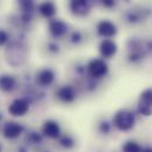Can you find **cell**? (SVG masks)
Wrapping results in <instances>:
<instances>
[{
  "instance_id": "6da1fadb",
  "label": "cell",
  "mask_w": 152,
  "mask_h": 152,
  "mask_svg": "<svg viewBox=\"0 0 152 152\" xmlns=\"http://www.w3.org/2000/svg\"><path fill=\"white\" fill-rule=\"evenodd\" d=\"M7 63L13 67L21 66L26 60V47L19 40H11L5 48Z\"/></svg>"
},
{
  "instance_id": "7a4b0ae2",
  "label": "cell",
  "mask_w": 152,
  "mask_h": 152,
  "mask_svg": "<svg viewBox=\"0 0 152 152\" xmlns=\"http://www.w3.org/2000/svg\"><path fill=\"white\" fill-rule=\"evenodd\" d=\"M26 126L14 119H7L4 120V123L0 126V136L4 140H7L8 143L15 142L21 139Z\"/></svg>"
},
{
  "instance_id": "3957f363",
  "label": "cell",
  "mask_w": 152,
  "mask_h": 152,
  "mask_svg": "<svg viewBox=\"0 0 152 152\" xmlns=\"http://www.w3.org/2000/svg\"><path fill=\"white\" fill-rule=\"evenodd\" d=\"M112 123L115 131L129 132L136 125V117L129 110H119L113 114Z\"/></svg>"
},
{
  "instance_id": "277c9868",
  "label": "cell",
  "mask_w": 152,
  "mask_h": 152,
  "mask_svg": "<svg viewBox=\"0 0 152 152\" xmlns=\"http://www.w3.org/2000/svg\"><path fill=\"white\" fill-rule=\"evenodd\" d=\"M58 152H73L79 145V140L75 133L70 131H63L61 134L53 142Z\"/></svg>"
},
{
  "instance_id": "5b68a950",
  "label": "cell",
  "mask_w": 152,
  "mask_h": 152,
  "mask_svg": "<svg viewBox=\"0 0 152 152\" xmlns=\"http://www.w3.org/2000/svg\"><path fill=\"white\" fill-rule=\"evenodd\" d=\"M21 140L24 143H26L32 150H36L40 146L47 144L46 138L42 136L40 129H37V127H27L26 126L25 132L21 137Z\"/></svg>"
},
{
  "instance_id": "8992f818",
  "label": "cell",
  "mask_w": 152,
  "mask_h": 152,
  "mask_svg": "<svg viewBox=\"0 0 152 152\" xmlns=\"http://www.w3.org/2000/svg\"><path fill=\"white\" fill-rule=\"evenodd\" d=\"M86 71H87V75L91 78L99 80V79H103L107 76L109 65L104 59L94 58V59L90 60V63L86 65Z\"/></svg>"
},
{
  "instance_id": "52a82bcc",
  "label": "cell",
  "mask_w": 152,
  "mask_h": 152,
  "mask_svg": "<svg viewBox=\"0 0 152 152\" xmlns=\"http://www.w3.org/2000/svg\"><path fill=\"white\" fill-rule=\"evenodd\" d=\"M30 109H31L30 102L24 97H18L10 103L7 111L8 114L13 118H21L30 112Z\"/></svg>"
},
{
  "instance_id": "ba28073f",
  "label": "cell",
  "mask_w": 152,
  "mask_h": 152,
  "mask_svg": "<svg viewBox=\"0 0 152 152\" xmlns=\"http://www.w3.org/2000/svg\"><path fill=\"white\" fill-rule=\"evenodd\" d=\"M115 129L112 123V118H100L94 124V134L102 139H109L113 137Z\"/></svg>"
},
{
  "instance_id": "9c48e42d",
  "label": "cell",
  "mask_w": 152,
  "mask_h": 152,
  "mask_svg": "<svg viewBox=\"0 0 152 152\" xmlns=\"http://www.w3.org/2000/svg\"><path fill=\"white\" fill-rule=\"evenodd\" d=\"M40 131H41L42 136L46 138V140H53L54 142L61 134L63 129L56 119H46L41 124Z\"/></svg>"
},
{
  "instance_id": "30bf717a",
  "label": "cell",
  "mask_w": 152,
  "mask_h": 152,
  "mask_svg": "<svg viewBox=\"0 0 152 152\" xmlns=\"http://www.w3.org/2000/svg\"><path fill=\"white\" fill-rule=\"evenodd\" d=\"M56 79V73L52 69H48V67H45V69H41L39 70L38 72L36 73L34 77V81H36V85L39 87H48L53 84Z\"/></svg>"
},
{
  "instance_id": "8fae6325",
  "label": "cell",
  "mask_w": 152,
  "mask_h": 152,
  "mask_svg": "<svg viewBox=\"0 0 152 152\" xmlns=\"http://www.w3.org/2000/svg\"><path fill=\"white\" fill-rule=\"evenodd\" d=\"M56 97L63 104H72L77 99V91L71 85H64L57 90Z\"/></svg>"
},
{
  "instance_id": "7c38bea8",
  "label": "cell",
  "mask_w": 152,
  "mask_h": 152,
  "mask_svg": "<svg viewBox=\"0 0 152 152\" xmlns=\"http://www.w3.org/2000/svg\"><path fill=\"white\" fill-rule=\"evenodd\" d=\"M19 87L18 78L10 73L0 75V91L2 93H12Z\"/></svg>"
},
{
  "instance_id": "4fadbf2b",
  "label": "cell",
  "mask_w": 152,
  "mask_h": 152,
  "mask_svg": "<svg viewBox=\"0 0 152 152\" xmlns=\"http://www.w3.org/2000/svg\"><path fill=\"white\" fill-rule=\"evenodd\" d=\"M97 32H98V34L100 37H103L104 39H111L117 33V27H115V25L112 21L103 20V21H100L98 24Z\"/></svg>"
},
{
  "instance_id": "5bb4252c",
  "label": "cell",
  "mask_w": 152,
  "mask_h": 152,
  "mask_svg": "<svg viewBox=\"0 0 152 152\" xmlns=\"http://www.w3.org/2000/svg\"><path fill=\"white\" fill-rule=\"evenodd\" d=\"M99 53L103 58L110 59L117 53V45L111 39H103L99 44Z\"/></svg>"
},
{
  "instance_id": "9a60e30c",
  "label": "cell",
  "mask_w": 152,
  "mask_h": 152,
  "mask_svg": "<svg viewBox=\"0 0 152 152\" xmlns=\"http://www.w3.org/2000/svg\"><path fill=\"white\" fill-rule=\"evenodd\" d=\"M48 31L54 39L63 38L67 33V25L61 20H52L48 25Z\"/></svg>"
},
{
  "instance_id": "2e32d148",
  "label": "cell",
  "mask_w": 152,
  "mask_h": 152,
  "mask_svg": "<svg viewBox=\"0 0 152 152\" xmlns=\"http://www.w3.org/2000/svg\"><path fill=\"white\" fill-rule=\"evenodd\" d=\"M7 152H33V150L21 139H19L7 145Z\"/></svg>"
},
{
  "instance_id": "e0dca14e",
  "label": "cell",
  "mask_w": 152,
  "mask_h": 152,
  "mask_svg": "<svg viewBox=\"0 0 152 152\" xmlns=\"http://www.w3.org/2000/svg\"><path fill=\"white\" fill-rule=\"evenodd\" d=\"M56 5L51 1H45L39 6V12L45 18H52L56 14Z\"/></svg>"
},
{
  "instance_id": "ac0fdd59",
  "label": "cell",
  "mask_w": 152,
  "mask_h": 152,
  "mask_svg": "<svg viewBox=\"0 0 152 152\" xmlns=\"http://www.w3.org/2000/svg\"><path fill=\"white\" fill-rule=\"evenodd\" d=\"M142 146L137 140L134 139H129L126 140L121 148H120V152H140L142 151Z\"/></svg>"
},
{
  "instance_id": "d6986e66",
  "label": "cell",
  "mask_w": 152,
  "mask_h": 152,
  "mask_svg": "<svg viewBox=\"0 0 152 152\" xmlns=\"http://www.w3.org/2000/svg\"><path fill=\"white\" fill-rule=\"evenodd\" d=\"M139 105L143 106H148L152 109V90L148 88L145 91L142 92L140 97H139Z\"/></svg>"
},
{
  "instance_id": "ffe728a7",
  "label": "cell",
  "mask_w": 152,
  "mask_h": 152,
  "mask_svg": "<svg viewBox=\"0 0 152 152\" xmlns=\"http://www.w3.org/2000/svg\"><path fill=\"white\" fill-rule=\"evenodd\" d=\"M20 10L24 12V14H28L34 10V1L33 0H18Z\"/></svg>"
},
{
  "instance_id": "44dd1931",
  "label": "cell",
  "mask_w": 152,
  "mask_h": 152,
  "mask_svg": "<svg viewBox=\"0 0 152 152\" xmlns=\"http://www.w3.org/2000/svg\"><path fill=\"white\" fill-rule=\"evenodd\" d=\"M45 48H46L47 54H50V56H57L60 52V46L57 41H48L46 44Z\"/></svg>"
},
{
  "instance_id": "7402d4cb",
  "label": "cell",
  "mask_w": 152,
  "mask_h": 152,
  "mask_svg": "<svg viewBox=\"0 0 152 152\" xmlns=\"http://www.w3.org/2000/svg\"><path fill=\"white\" fill-rule=\"evenodd\" d=\"M11 41V34L8 31L0 28V47H6Z\"/></svg>"
},
{
  "instance_id": "603a6c76",
  "label": "cell",
  "mask_w": 152,
  "mask_h": 152,
  "mask_svg": "<svg viewBox=\"0 0 152 152\" xmlns=\"http://www.w3.org/2000/svg\"><path fill=\"white\" fill-rule=\"evenodd\" d=\"M83 39H84L83 33L79 32V31H75V32H72L71 36H70V42H71L72 45H79L80 42H83Z\"/></svg>"
},
{
  "instance_id": "cb8c5ba5",
  "label": "cell",
  "mask_w": 152,
  "mask_h": 152,
  "mask_svg": "<svg viewBox=\"0 0 152 152\" xmlns=\"http://www.w3.org/2000/svg\"><path fill=\"white\" fill-rule=\"evenodd\" d=\"M33 152H58V151L56 150V148H54V146H51V145L45 144V145L40 146V148H38V149L33 150Z\"/></svg>"
},
{
  "instance_id": "d4e9b609",
  "label": "cell",
  "mask_w": 152,
  "mask_h": 152,
  "mask_svg": "<svg viewBox=\"0 0 152 152\" xmlns=\"http://www.w3.org/2000/svg\"><path fill=\"white\" fill-rule=\"evenodd\" d=\"M0 152H7V145L4 143L2 139H0Z\"/></svg>"
},
{
  "instance_id": "484cf974",
  "label": "cell",
  "mask_w": 152,
  "mask_h": 152,
  "mask_svg": "<svg viewBox=\"0 0 152 152\" xmlns=\"http://www.w3.org/2000/svg\"><path fill=\"white\" fill-rule=\"evenodd\" d=\"M140 152H152V145H145V146H142V151Z\"/></svg>"
},
{
  "instance_id": "4316f807",
  "label": "cell",
  "mask_w": 152,
  "mask_h": 152,
  "mask_svg": "<svg viewBox=\"0 0 152 152\" xmlns=\"http://www.w3.org/2000/svg\"><path fill=\"white\" fill-rule=\"evenodd\" d=\"M103 2H104V5H105V6H107V7H111V6H113V4H114L113 0H104Z\"/></svg>"
},
{
  "instance_id": "83f0119b",
  "label": "cell",
  "mask_w": 152,
  "mask_h": 152,
  "mask_svg": "<svg viewBox=\"0 0 152 152\" xmlns=\"http://www.w3.org/2000/svg\"><path fill=\"white\" fill-rule=\"evenodd\" d=\"M4 120H5V119H4V118H2L1 115H0V126H1V124L4 123Z\"/></svg>"
}]
</instances>
